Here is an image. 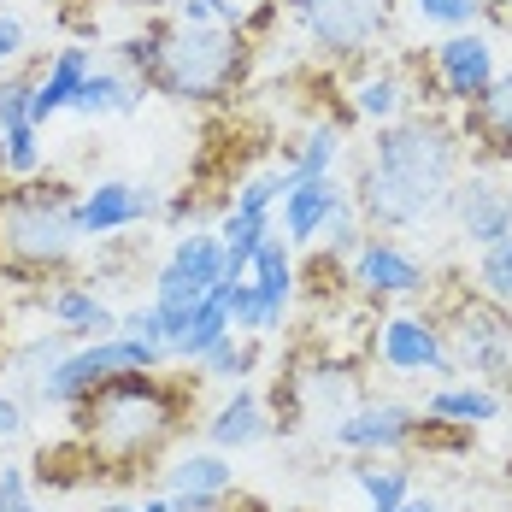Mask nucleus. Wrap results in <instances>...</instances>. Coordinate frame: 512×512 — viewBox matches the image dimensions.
I'll use <instances>...</instances> for the list:
<instances>
[{"mask_svg":"<svg viewBox=\"0 0 512 512\" xmlns=\"http://www.w3.org/2000/svg\"><path fill=\"white\" fill-rule=\"evenodd\" d=\"M24 430V412H18V401L12 395H0V442H12Z\"/></svg>","mask_w":512,"mask_h":512,"instance_id":"39","label":"nucleus"},{"mask_svg":"<svg viewBox=\"0 0 512 512\" xmlns=\"http://www.w3.org/2000/svg\"><path fill=\"white\" fill-rule=\"evenodd\" d=\"M242 71V36L224 24H171L154 36V77L177 101H212Z\"/></svg>","mask_w":512,"mask_h":512,"instance_id":"3","label":"nucleus"},{"mask_svg":"<svg viewBox=\"0 0 512 512\" xmlns=\"http://www.w3.org/2000/svg\"><path fill=\"white\" fill-rule=\"evenodd\" d=\"M412 12L424 24H448V30H465L477 18V0H412Z\"/></svg>","mask_w":512,"mask_h":512,"instance_id":"33","label":"nucleus"},{"mask_svg":"<svg viewBox=\"0 0 512 512\" xmlns=\"http://www.w3.org/2000/svg\"><path fill=\"white\" fill-rule=\"evenodd\" d=\"M395 512H442V507H436V501H412V495H407V501H401Z\"/></svg>","mask_w":512,"mask_h":512,"instance_id":"40","label":"nucleus"},{"mask_svg":"<svg viewBox=\"0 0 512 512\" xmlns=\"http://www.w3.org/2000/svg\"><path fill=\"white\" fill-rule=\"evenodd\" d=\"M477 124L495 136V148H512V71L489 83V95L477 101Z\"/></svg>","mask_w":512,"mask_h":512,"instance_id":"30","label":"nucleus"},{"mask_svg":"<svg viewBox=\"0 0 512 512\" xmlns=\"http://www.w3.org/2000/svg\"><path fill=\"white\" fill-rule=\"evenodd\" d=\"M148 212H159V195L148 189V183L112 177V183H95V189L77 201V230H83V236H112V230L142 224Z\"/></svg>","mask_w":512,"mask_h":512,"instance_id":"10","label":"nucleus"},{"mask_svg":"<svg viewBox=\"0 0 512 512\" xmlns=\"http://www.w3.org/2000/svg\"><path fill=\"white\" fill-rule=\"evenodd\" d=\"M354 483H359V495H365V507H371V512H395L412 495V471L401 460H365V465H354Z\"/></svg>","mask_w":512,"mask_h":512,"instance_id":"25","label":"nucleus"},{"mask_svg":"<svg viewBox=\"0 0 512 512\" xmlns=\"http://www.w3.org/2000/svg\"><path fill=\"white\" fill-rule=\"evenodd\" d=\"M336 154H342V130H336V124H318L307 136V148H301V159H295L289 171H277V177H283V195H289L295 183H307V177H324V171L336 165Z\"/></svg>","mask_w":512,"mask_h":512,"instance_id":"26","label":"nucleus"},{"mask_svg":"<svg viewBox=\"0 0 512 512\" xmlns=\"http://www.w3.org/2000/svg\"><path fill=\"white\" fill-rule=\"evenodd\" d=\"M436 71H442V89L454 101H465V106L483 101L489 83H495V42L477 36V30H460V36H448L436 48Z\"/></svg>","mask_w":512,"mask_h":512,"instance_id":"13","label":"nucleus"},{"mask_svg":"<svg viewBox=\"0 0 512 512\" xmlns=\"http://www.w3.org/2000/svg\"><path fill=\"white\" fill-rule=\"evenodd\" d=\"M118 336H136V342H159L165 348V324H159V307H136L118 318Z\"/></svg>","mask_w":512,"mask_h":512,"instance_id":"36","label":"nucleus"},{"mask_svg":"<svg viewBox=\"0 0 512 512\" xmlns=\"http://www.w3.org/2000/svg\"><path fill=\"white\" fill-rule=\"evenodd\" d=\"M454 218L471 248H489V242L512 236V189H495L489 177H465V183H454Z\"/></svg>","mask_w":512,"mask_h":512,"instance_id":"15","label":"nucleus"},{"mask_svg":"<svg viewBox=\"0 0 512 512\" xmlns=\"http://www.w3.org/2000/svg\"><path fill=\"white\" fill-rule=\"evenodd\" d=\"M342 201H348V195H342V183H336L330 171H324V177H307V183H295V189L277 201L283 206V230H289L283 242H318L324 218H330Z\"/></svg>","mask_w":512,"mask_h":512,"instance_id":"18","label":"nucleus"},{"mask_svg":"<svg viewBox=\"0 0 512 512\" xmlns=\"http://www.w3.org/2000/svg\"><path fill=\"white\" fill-rule=\"evenodd\" d=\"M454 365H471L477 377H512V318L501 307H483L471 301L460 312V330H454Z\"/></svg>","mask_w":512,"mask_h":512,"instance_id":"9","label":"nucleus"},{"mask_svg":"<svg viewBox=\"0 0 512 512\" xmlns=\"http://www.w3.org/2000/svg\"><path fill=\"white\" fill-rule=\"evenodd\" d=\"M95 71V53L89 48H59L53 53V65L36 77V89H30V124L42 130L53 112H71V95H77V83Z\"/></svg>","mask_w":512,"mask_h":512,"instance_id":"17","label":"nucleus"},{"mask_svg":"<svg viewBox=\"0 0 512 512\" xmlns=\"http://www.w3.org/2000/svg\"><path fill=\"white\" fill-rule=\"evenodd\" d=\"M354 112L359 118H377V124H389L395 112H401V77L395 71H377V77H365L354 89Z\"/></svg>","mask_w":512,"mask_h":512,"instance_id":"29","label":"nucleus"},{"mask_svg":"<svg viewBox=\"0 0 512 512\" xmlns=\"http://www.w3.org/2000/svg\"><path fill=\"white\" fill-rule=\"evenodd\" d=\"M477 283H483V295H489L495 307H512V236H501V242L483 248V259H477Z\"/></svg>","mask_w":512,"mask_h":512,"instance_id":"28","label":"nucleus"},{"mask_svg":"<svg viewBox=\"0 0 512 512\" xmlns=\"http://www.w3.org/2000/svg\"><path fill=\"white\" fill-rule=\"evenodd\" d=\"M206 377H218V383H236V377H248L254 371V342H236V336H224L212 354L201 359Z\"/></svg>","mask_w":512,"mask_h":512,"instance_id":"31","label":"nucleus"},{"mask_svg":"<svg viewBox=\"0 0 512 512\" xmlns=\"http://www.w3.org/2000/svg\"><path fill=\"white\" fill-rule=\"evenodd\" d=\"M230 489H236V471L224 454H183L165 471V501L177 512H218Z\"/></svg>","mask_w":512,"mask_h":512,"instance_id":"12","label":"nucleus"},{"mask_svg":"<svg viewBox=\"0 0 512 512\" xmlns=\"http://www.w3.org/2000/svg\"><path fill=\"white\" fill-rule=\"evenodd\" d=\"M318 242H330V254H359V248H365V230H359V212H354V206H348V201L336 206V212L324 218Z\"/></svg>","mask_w":512,"mask_h":512,"instance_id":"32","label":"nucleus"},{"mask_svg":"<svg viewBox=\"0 0 512 512\" xmlns=\"http://www.w3.org/2000/svg\"><path fill=\"white\" fill-rule=\"evenodd\" d=\"M271 236V212H236L218 224V242H224V283H242L248 265H254V248Z\"/></svg>","mask_w":512,"mask_h":512,"instance_id":"21","label":"nucleus"},{"mask_svg":"<svg viewBox=\"0 0 512 512\" xmlns=\"http://www.w3.org/2000/svg\"><path fill=\"white\" fill-rule=\"evenodd\" d=\"M0 165H6L12 177H30V171L42 165V130H36L30 118L0 130Z\"/></svg>","mask_w":512,"mask_h":512,"instance_id":"27","label":"nucleus"},{"mask_svg":"<svg viewBox=\"0 0 512 512\" xmlns=\"http://www.w3.org/2000/svg\"><path fill=\"white\" fill-rule=\"evenodd\" d=\"M0 512H42L30 501V483H24V471L18 465H6L0 471Z\"/></svg>","mask_w":512,"mask_h":512,"instance_id":"37","label":"nucleus"},{"mask_svg":"<svg viewBox=\"0 0 512 512\" xmlns=\"http://www.w3.org/2000/svg\"><path fill=\"white\" fill-rule=\"evenodd\" d=\"M48 312L71 330V336H89V342H95V336H118V312L106 307V301H95L89 289H59L48 301Z\"/></svg>","mask_w":512,"mask_h":512,"instance_id":"24","label":"nucleus"},{"mask_svg":"<svg viewBox=\"0 0 512 512\" xmlns=\"http://www.w3.org/2000/svg\"><path fill=\"white\" fill-rule=\"evenodd\" d=\"M101 512H142V507H124V501H106Z\"/></svg>","mask_w":512,"mask_h":512,"instance_id":"42","label":"nucleus"},{"mask_svg":"<svg viewBox=\"0 0 512 512\" xmlns=\"http://www.w3.org/2000/svg\"><path fill=\"white\" fill-rule=\"evenodd\" d=\"M277 201H283V177H248L236 195V212H271Z\"/></svg>","mask_w":512,"mask_h":512,"instance_id":"35","label":"nucleus"},{"mask_svg":"<svg viewBox=\"0 0 512 512\" xmlns=\"http://www.w3.org/2000/svg\"><path fill=\"white\" fill-rule=\"evenodd\" d=\"M142 512H177L171 501H142Z\"/></svg>","mask_w":512,"mask_h":512,"instance_id":"41","label":"nucleus"},{"mask_svg":"<svg viewBox=\"0 0 512 512\" xmlns=\"http://www.w3.org/2000/svg\"><path fill=\"white\" fill-rule=\"evenodd\" d=\"M206 436H212V448H218V454H230V448H254L259 436H265V407H259L254 389H236L224 407L212 412Z\"/></svg>","mask_w":512,"mask_h":512,"instance_id":"20","label":"nucleus"},{"mask_svg":"<svg viewBox=\"0 0 512 512\" xmlns=\"http://www.w3.org/2000/svg\"><path fill=\"white\" fill-rule=\"evenodd\" d=\"M354 283L365 295H418L430 277H424V265H418L407 248L365 236V248L354 254Z\"/></svg>","mask_w":512,"mask_h":512,"instance_id":"16","label":"nucleus"},{"mask_svg":"<svg viewBox=\"0 0 512 512\" xmlns=\"http://www.w3.org/2000/svg\"><path fill=\"white\" fill-rule=\"evenodd\" d=\"M248 289H254V336H271V330L283 324L289 295H295V259H289V242H283V236H265L254 248Z\"/></svg>","mask_w":512,"mask_h":512,"instance_id":"11","label":"nucleus"},{"mask_svg":"<svg viewBox=\"0 0 512 512\" xmlns=\"http://www.w3.org/2000/svg\"><path fill=\"white\" fill-rule=\"evenodd\" d=\"M424 418H436V424H495L501 418V395L495 389H477V383H460V389H436L430 401H424Z\"/></svg>","mask_w":512,"mask_h":512,"instance_id":"23","label":"nucleus"},{"mask_svg":"<svg viewBox=\"0 0 512 512\" xmlns=\"http://www.w3.org/2000/svg\"><path fill=\"white\" fill-rule=\"evenodd\" d=\"M377 348H383V365L389 371H454V359H448V342H442V330L430 324V318H389L383 324V336H377Z\"/></svg>","mask_w":512,"mask_h":512,"instance_id":"14","label":"nucleus"},{"mask_svg":"<svg viewBox=\"0 0 512 512\" xmlns=\"http://www.w3.org/2000/svg\"><path fill=\"white\" fill-rule=\"evenodd\" d=\"M30 89H36L30 77H6V83H0V130L30 118Z\"/></svg>","mask_w":512,"mask_h":512,"instance_id":"34","label":"nucleus"},{"mask_svg":"<svg viewBox=\"0 0 512 512\" xmlns=\"http://www.w3.org/2000/svg\"><path fill=\"white\" fill-rule=\"evenodd\" d=\"M171 418H177L171 395L159 389L154 377H142V371H118V377L95 383L77 401V424H83L89 448L106 454V460H142V454H154L159 442L171 436Z\"/></svg>","mask_w":512,"mask_h":512,"instance_id":"2","label":"nucleus"},{"mask_svg":"<svg viewBox=\"0 0 512 512\" xmlns=\"http://www.w3.org/2000/svg\"><path fill=\"white\" fill-rule=\"evenodd\" d=\"M454 177H460V142L454 130H442L436 118H412L377 136L371 165L359 177V206L377 224H424L454 201Z\"/></svg>","mask_w":512,"mask_h":512,"instance_id":"1","label":"nucleus"},{"mask_svg":"<svg viewBox=\"0 0 512 512\" xmlns=\"http://www.w3.org/2000/svg\"><path fill=\"white\" fill-rule=\"evenodd\" d=\"M212 283H224V242L206 236V230L177 236L171 259L159 265V277H154V307H159V324H165V354H171V342L189 330V312H195V301H201Z\"/></svg>","mask_w":512,"mask_h":512,"instance_id":"5","label":"nucleus"},{"mask_svg":"<svg viewBox=\"0 0 512 512\" xmlns=\"http://www.w3.org/2000/svg\"><path fill=\"white\" fill-rule=\"evenodd\" d=\"M418 436H424V412L401 407V401H377V407L342 412L330 424V442L354 448V454H395V448H412Z\"/></svg>","mask_w":512,"mask_h":512,"instance_id":"8","label":"nucleus"},{"mask_svg":"<svg viewBox=\"0 0 512 512\" xmlns=\"http://www.w3.org/2000/svg\"><path fill=\"white\" fill-rule=\"evenodd\" d=\"M136 106H142V83H130L118 71H89L71 95V112H83V118H112V112H136Z\"/></svg>","mask_w":512,"mask_h":512,"instance_id":"22","label":"nucleus"},{"mask_svg":"<svg viewBox=\"0 0 512 512\" xmlns=\"http://www.w3.org/2000/svg\"><path fill=\"white\" fill-rule=\"evenodd\" d=\"M295 18L324 53H365L383 30V0H295Z\"/></svg>","mask_w":512,"mask_h":512,"instance_id":"7","label":"nucleus"},{"mask_svg":"<svg viewBox=\"0 0 512 512\" xmlns=\"http://www.w3.org/2000/svg\"><path fill=\"white\" fill-rule=\"evenodd\" d=\"M18 53H24V24H18L12 12H0V65L18 59Z\"/></svg>","mask_w":512,"mask_h":512,"instance_id":"38","label":"nucleus"},{"mask_svg":"<svg viewBox=\"0 0 512 512\" xmlns=\"http://www.w3.org/2000/svg\"><path fill=\"white\" fill-rule=\"evenodd\" d=\"M224 336H236V324H230V301H224V283H212L201 301H195V312H189V330L171 342V359H189V365H201Z\"/></svg>","mask_w":512,"mask_h":512,"instance_id":"19","label":"nucleus"},{"mask_svg":"<svg viewBox=\"0 0 512 512\" xmlns=\"http://www.w3.org/2000/svg\"><path fill=\"white\" fill-rule=\"evenodd\" d=\"M77 242H83L77 201L48 195V189H18L0 201V265L48 271V265H65Z\"/></svg>","mask_w":512,"mask_h":512,"instance_id":"4","label":"nucleus"},{"mask_svg":"<svg viewBox=\"0 0 512 512\" xmlns=\"http://www.w3.org/2000/svg\"><path fill=\"white\" fill-rule=\"evenodd\" d=\"M159 359H171L159 342H136V336H95L89 348L65 354L59 365L42 371V401L53 407H77L95 383L118 377V371H154Z\"/></svg>","mask_w":512,"mask_h":512,"instance_id":"6","label":"nucleus"}]
</instances>
